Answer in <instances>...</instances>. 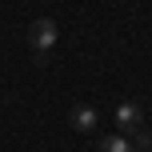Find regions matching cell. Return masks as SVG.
Wrapping results in <instances>:
<instances>
[{
	"label": "cell",
	"mask_w": 152,
	"mask_h": 152,
	"mask_svg": "<svg viewBox=\"0 0 152 152\" xmlns=\"http://www.w3.org/2000/svg\"><path fill=\"white\" fill-rule=\"evenodd\" d=\"M152 148V132H140L136 128V140H132V152H148Z\"/></svg>",
	"instance_id": "obj_5"
},
{
	"label": "cell",
	"mask_w": 152,
	"mask_h": 152,
	"mask_svg": "<svg viewBox=\"0 0 152 152\" xmlns=\"http://www.w3.org/2000/svg\"><path fill=\"white\" fill-rule=\"evenodd\" d=\"M100 152H132V140L124 132L120 136H108V140H100Z\"/></svg>",
	"instance_id": "obj_4"
},
{
	"label": "cell",
	"mask_w": 152,
	"mask_h": 152,
	"mask_svg": "<svg viewBox=\"0 0 152 152\" xmlns=\"http://www.w3.org/2000/svg\"><path fill=\"white\" fill-rule=\"evenodd\" d=\"M140 120H144V112H140L136 100H124V104H116V128L120 132H136Z\"/></svg>",
	"instance_id": "obj_2"
},
{
	"label": "cell",
	"mask_w": 152,
	"mask_h": 152,
	"mask_svg": "<svg viewBox=\"0 0 152 152\" xmlns=\"http://www.w3.org/2000/svg\"><path fill=\"white\" fill-rule=\"evenodd\" d=\"M68 124L76 132H92V128H96V108H92V104H76L68 112Z\"/></svg>",
	"instance_id": "obj_3"
},
{
	"label": "cell",
	"mask_w": 152,
	"mask_h": 152,
	"mask_svg": "<svg viewBox=\"0 0 152 152\" xmlns=\"http://www.w3.org/2000/svg\"><path fill=\"white\" fill-rule=\"evenodd\" d=\"M56 36H60V28H56V20H48V16H40V20H32V28H28V44L36 48V60L44 64L48 60V52H52V44H56Z\"/></svg>",
	"instance_id": "obj_1"
}]
</instances>
